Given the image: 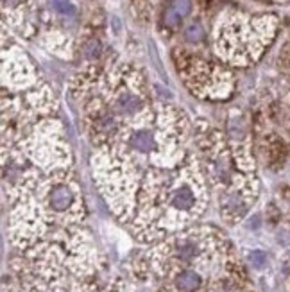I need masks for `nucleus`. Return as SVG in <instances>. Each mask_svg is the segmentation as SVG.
I'll return each instance as SVG.
<instances>
[{
	"label": "nucleus",
	"instance_id": "obj_3",
	"mask_svg": "<svg viewBox=\"0 0 290 292\" xmlns=\"http://www.w3.org/2000/svg\"><path fill=\"white\" fill-rule=\"evenodd\" d=\"M49 204L54 211H67L74 204V194L67 185H56L50 192Z\"/></svg>",
	"mask_w": 290,
	"mask_h": 292
},
{
	"label": "nucleus",
	"instance_id": "obj_7",
	"mask_svg": "<svg viewBox=\"0 0 290 292\" xmlns=\"http://www.w3.org/2000/svg\"><path fill=\"white\" fill-rule=\"evenodd\" d=\"M142 102L136 95L133 93H120L118 95V101H117V108L120 109L122 113H135L136 109H140Z\"/></svg>",
	"mask_w": 290,
	"mask_h": 292
},
{
	"label": "nucleus",
	"instance_id": "obj_10",
	"mask_svg": "<svg viewBox=\"0 0 290 292\" xmlns=\"http://www.w3.org/2000/svg\"><path fill=\"white\" fill-rule=\"evenodd\" d=\"M249 262H251L253 267L262 269L263 265L267 264V257H265V253H263V251H253V253L249 255Z\"/></svg>",
	"mask_w": 290,
	"mask_h": 292
},
{
	"label": "nucleus",
	"instance_id": "obj_6",
	"mask_svg": "<svg viewBox=\"0 0 290 292\" xmlns=\"http://www.w3.org/2000/svg\"><path fill=\"white\" fill-rule=\"evenodd\" d=\"M131 145L133 149H136V151L140 152H151L152 147H154V138H152V133H149V131H136L135 134L131 137Z\"/></svg>",
	"mask_w": 290,
	"mask_h": 292
},
{
	"label": "nucleus",
	"instance_id": "obj_4",
	"mask_svg": "<svg viewBox=\"0 0 290 292\" xmlns=\"http://www.w3.org/2000/svg\"><path fill=\"white\" fill-rule=\"evenodd\" d=\"M174 257L181 262H192L199 255V246L192 239H179L174 244Z\"/></svg>",
	"mask_w": 290,
	"mask_h": 292
},
{
	"label": "nucleus",
	"instance_id": "obj_2",
	"mask_svg": "<svg viewBox=\"0 0 290 292\" xmlns=\"http://www.w3.org/2000/svg\"><path fill=\"white\" fill-rule=\"evenodd\" d=\"M192 11V0H172L163 14V22L167 27L174 29L181 24L183 18H187Z\"/></svg>",
	"mask_w": 290,
	"mask_h": 292
},
{
	"label": "nucleus",
	"instance_id": "obj_5",
	"mask_svg": "<svg viewBox=\"0 0 290 292\" xmlns=\"http://www.w3.org/2000/svg\"><path fill=\"white\" fill-rule=\"evenodd\" d=\"M202 278L195 271H183L176 276V287L179 292H195L201 287Z\"/></svg>",
	"mask_w": 290,
	"mask_h": 292
},
{
	"label": "nucleus",
	"instance_id": "obj_1",
	"mask_svg": "<svg viewBox=\"0 0 290 292\" xmlns=\"http://www.w3.org/2000/svg\"><path fill=\"white\" fill-rule=\"evenodd\" d=\"M195 204H197V196H195L194 187L188 183L179 185L170 194V206L179 211V213H190V211H194Z\"/></svg>",
	"mask_w": 290,
	"mask_h": 292
},
{
	"label": "nucleus",
	"instance_id": "obj_8",
	"mask_svg": "<svg viewBox=\"0 0 290 292\" xmlns=\"http://www.w3.org/2000/svg\"><path fill=\"white\" fill-rule=\"evenodd\" d=\"M184 38L190 43H199L202 38H204V29H202L201 24H192L190 27H187L184 31Z\"/></svg>",
	"mask_w": 290,
	"mask_h": 292
},
{
	"label": "nucleus",
	"instance_id": "obj_9",
	"mask_svg": "<svg viewBox=\"0 0 290 292\" xmlns=\"http://www.w3.org/2000/svg\"><path fill=\"white\" fill-rule=\"evenodd\" d=\"M52 6H54V9L59 11V13L65 14V16L75 14V7L70 0H52Z\"/></svg>",
	"mask_w": 290,
	"mask_h": 292
}]
</instances>
